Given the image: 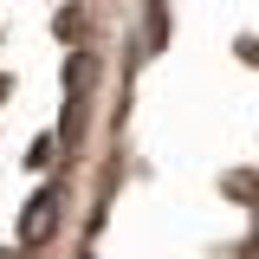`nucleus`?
<instances>
[{
	"label": "nucleus",
	"mask_w": 259,
	"mask_h": 259,
	"mask_svg": "<svg viewBox=\"0 0 259 259\" xmlns=\"http://www.w3.org/2000/svg\"><path fill=\"white\" fill-rule=\"evenodd\" d=\"M59 227H65V182L59 175H52V182H46V188L32 194L26 207H20V246H46V240H59Z\"/></svg>",
	"instance_id": "obj_1"
},
{
	"label": "nucleus",
	"mask_w": 259,
	"mask_h": 259,
	"mask_svg": "<svg viewBox=\"0 0 259 259\" xmlns=\"http://www.w3.org/2000/svg\"><path fill=\"white\" fill-rule=\"evenodd\" d=\"M59 149H65V136H32L26 168H32V175H59Z\"/></svg>",
	"instance_id": "obj_2"
},
{
	"label": "nucleus",
	"mask_w": 259,
	"mask_h": 259,
	"mask_svg": "<svg viewBox=\"0 0 259 259\" xmlns=\"http://www.w3.org/2000/svg\"><path fill=\"white\" fill-rule=\"evenodd\" d=\"M143 39H149V52L168 46V0H149L143 7Z\"/></svg>",
	"instance_id": "obj_3"
},
{
	"label": "nucleus",
	"mask_w": 259,
	"mask_h": 259,
	"mask_svg": "<svg viewBox=\"0 0 259 259\" xmlns=\"http://www.w3.org/2000/svg\"><path fill=\"white\" fill-rule=\"evenodd\" d=\"M59 32H65V39H78V32H84V7H65V13H59Z\"/></svg>",
	"instance_id": "obj_4"
},
{
	"label": "nucleus",
	"mask_w": 259,
	"mask_h": 259,
	"mask_svg": "<svg viewBox=\"0 0 259 259\" xmlns=\"http://www.w3.org/2000/svg\"><path fill=\"white\" fill-rule=\"evenodd\" d=\"M0 259H26V246H0Z\"/></svg>",
	"instance_id": "obj_5"
},
{
	"label": "nucleus",
	"mask_w": 259,
	"mask_h": 259,
	"mask_svg": "<svg viewBox=\"0 0 259 259\" xmlns=\"http://www.w3.org/2000/svg\"><path fill=\"white\" fill-rule=\"evenodd\" d=\"M71 259H91V253H71Z\"/></svg>",
	"instance_id": "obj_6"
}]
</instances>
